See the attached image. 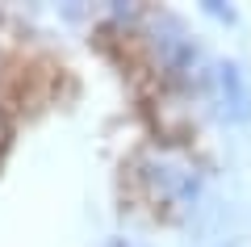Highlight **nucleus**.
Masks as SVG:
<instances>
[{
	"label": "nucleus",
	"instance_id": "3",
	"mask_svg": "<svg viewBox=\"0 0 251 247\" xmlns=\"http://www.w3.org/2000/svg\"><path fill=\"white\" fill-rule=\"evenodd\" d=\"M201 84H205L218 117H226V122L251 117V84H247V76H243L239 63H209V71H205Z\"/></svg>",
	"mask_w": 251,
	"mask_h": 247
},
{
	"label": "nucleus",
	"instance_id": "4",
	"mask_svg": "<svg viewBox=\"0 0 251 247\" xmlns=\"http://www.w3.org/2000/svg\"><path fill=\"white\" fill-rule=\"evenodd\" d=\"M113 247H134V243H113Z\"/></svg>",
	"mask_w": 251,
	"mask_h": 247
},
{
	"label": "nucleus",
	"instance_id": "1",
	"mask_svg": "<svg viewBox=\"0 0 251 247\" xmlns=\"http://www.w3.org/2000/svg\"><path fill=\"white\" fill-rule=\"evenodd\" d=\"M138 180H143L147 197L155 201V210H172V214L193 210V201L201 193V168L184 151H151V155H143Z\"/></svg>",
	"mask_w": 251,
	"mask_h": 247
},
{
	"label": "nucleus",
	"instance_id": "2",
	"mask_svg": "<svg viewBox=\"0 0 251 247\" xmlns=\"http://www.w3.org/2000/svg\"><path fill=\"white\" fill-rule=\"evenodd\" d=\"M151 46H155V59H159L163 76L180 80V84H193V80H205L209 63L201 55V46L188 38V29L172 17H159L155 21V34H151Z\"/></svg>",
	"mask_w": 251,
	"mask_h": 247
}]
</instances>
